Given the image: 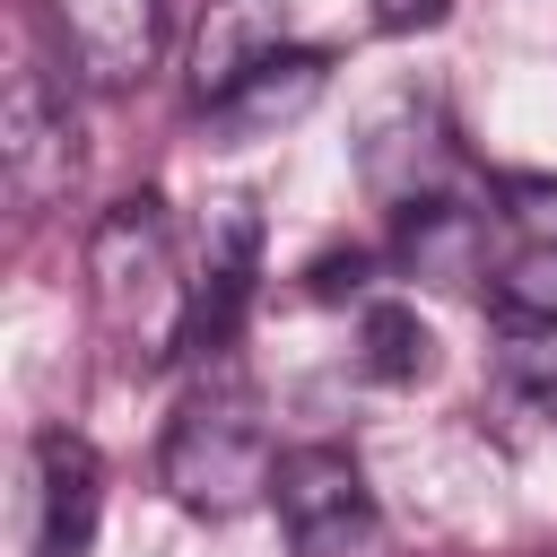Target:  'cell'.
I'll return each instance as SVG.
<instances>
[{
  "label": "cell",
  "instance_id": "obj_1",
  "mask_svg": "<svg viewBox=\"0 0 557 557\" xmlns=\"http://www.w3.org/2000/svg\"><path fill=\"white\" fill-rule=\"evenodd\" d=\"M87 278H96V313L104 331L139 339L148 357H174L183 348V313H191V278L174 270V226H165V200L139 191V200H113L87 235Z\"/></svg>",
  "mask_w": 557,
  "mask_h": 557
},
{
  "label": "cell",
  "instance_id": "obj_2",
  "mask_svg": "<svg viewBox=\"0 0 557 557\" xmlns=\"http://www.w3.org/2000/svg\"><path fill=\"white\" fill-rule=\"evenodd\" d=\"M157 479L174 487L183 513H209V522L261 505L270 479H278V453H270V426H261L252 392H191L165 426Z\"/></svg>",
  "mask_w": 557,
  "mask_h": 557
},
{
  "label": "cell",
  "instance_id": "obj_3",
  "mask_svg": "<svg viewBox=\"0 0 557 557\" xmlns=\"http://www.w3.org/2000/svg\"><path fill=\"white\" fill-rule=\"evenodd\" d=\"M270 505H278L287 557H383V548H392L383 505H374L357 453H339V444H296V453H278Z\"/></svg>",
  "mask_w": 557,
  "mask_h": 557
},
{
  "label": "cell",
  "instance_id": "obj_4",
  "mask_svg": "<svg viewBox=\"0 0 557 557\" xmlns=\"http://www.w3.org/2000/svg\"><path fill=\"white\" fill-rule=\"evenodd\" d=\"M78 113L70 96L26 61L9 78V113H0V174H9V200L17 209H52L70 183H78Z\"/></svg>",
  "mask_w": 557,
  "mask_h": 557
},
{
  "label": "cell",
  "instance_id": "obj_5",
  "mask_svg": "<svg viewBox=\"0 0 557 557\" xmlns=\"http://www.w3.org/2000/svg\"><path fill=\"white\" fill-rule=\"evenodd\" d=\"M52 35H61V61L78 87H139L165 52V0H44Z\"/></svg>",
  "mask_w": 557,
  "mask_h": 557
},
{
  "label": "cell",
  "instance_id": "obj_6",
  "mask_svg": "<svg viewBox=\"0 0 557 557\" xmlns=\"http://www.w3.org/2000/svg\"><path fill=\"white\" fill-rule=\"evenodd\" d=\"M322 87H331V61H322L313 44H287V52H278V61H261L244 87H226L218 104H200V139H218V148L278 139L287 122H305V113L322 104Z\"/></svg>",
  "mask_w": 557,
  "mask_h": 557
},
{
  "label": "cell",
  "instance_id": "obj_7",
  "mask_svg": "<svg viewBox=\"0 0 557 557\" xmlns=\"http://www.w3.org/2000/svg\"><path fill=\"white\" fill-rule=\"evenodd\" d=\"M104 513V461L87 435H35V557H87Z\"/></svg>",
  "mask_w": 557,
  "mask_h": 557
},
{
  "label": "cell",
  "instance_id": "obj_8",
  "mask_svg": "<svg viewBox=\"0 0 557 557\" xmlns=\"http://www.w3.org/2000/svg\"><path fill=\"white\" fill-rule=\"evenodd\" d=\"M287 9L296 0H209L191 26V104H218L226 87L287 52Z\"/></svg>",
  "mask_w": 557,
  "mask_h": 557
},
{
  "label": "cell",
  "instance_id": "obj_9",
  "mask_svg": "<svg viewBox=\"0 0 557 557\" xmlns=\"http://www.w3.org/2000/svg\"><path fill=\"white\" fill-rule=\"evenodd\" d=\"M252 270H261V226H252L244 200H218L209 252H200V278H191V313H183V348H226L235 339V313L252 296Z\"/></svg>",
  "mask_w": 557,
  "mask_h": 557
},
{
  "label": "cell",
  "instance_id": "obj_10",
  "mask_svg": "<svg viewBox=\"0 0 557 557\" xmlns=\"http://www.w3.org/2000/svg\"><path fill=\"white\" fill-rule=\"evenodd\" d=\"M426 366H435V331L418 322V305H366V374L418 383Z\"/></svg>",
  "mask_w": 557,
  "mask_h": 557
},
{
  "label": "cell",
  "instance_id": "obj_11",
  "mask_svg": "<svg viewBox=\"0 0 557 557\" xmlns=\"http://www.w3.org/2000/svg\"><path fill=\"white\" fill-rule=\"evenodd\" d=\"M496 374L531 400H557V322H522L496 313Z\"/></svg>",
  "mask_w": 557,
  "mask_h": 557
},
{
  "label": "cell",
  "instance_id": "obj_12",
  "mask_svg": "<svg viewBox=\"0 0 557 557\" xmlns=\"http://www.w3.org/2000/svg\"><path fill=\"white\" fill-rule=\"evenodd\" d=\"M487 278H496V313L557 322V244H513Z\"/></svg>",
  "mask_w": 557,
  "mask_h": 557
},
{
  "label": "cell",
  "instance_id": "obj_13",
  "mask_svg": "<svg viewBox=\"0 0 557 557\" xmlns=\"http://www.w3.org/2000/svg\"><path fill=\"white\" fill-rule=\"evenodd\" d=\"M444 9L453 0H374V26L383 35H426V26H444Z\"/></svg>",
  "mask_w": 557,
  "mask_h": 557
}]
</instances>
